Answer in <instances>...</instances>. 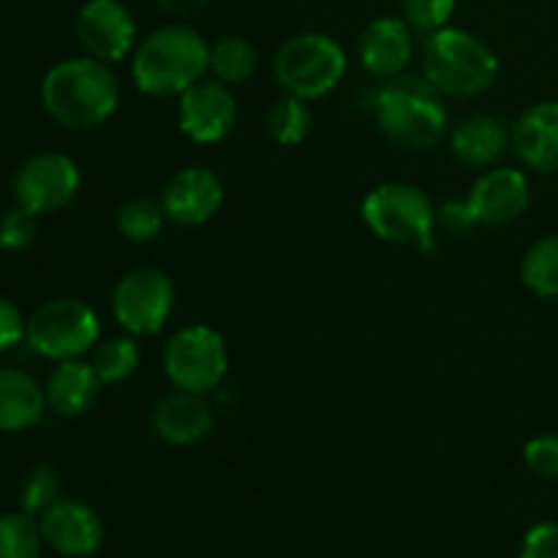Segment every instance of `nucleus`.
Segmentation results:
<instances>
[{
    "label": "nucleus",
    "instance_id": "1",
    "mask_svg": "<svg viewBox=\"0 0 558 558\" xmlns=\"http://www.w3.org/2000/svg\"><path fill=\"white\" fill-rule=\"evenodd\" d=\"M118 76L90 54L60 60L41 80L44 109L63 129H96L118 109Z\"/></svg>",
    "mask_w": 558,
    "mask_h": 558
},
{
    "label": "nucleus",
    "instance_id": "2",
    "mask_svg": "<svg viewBox=\"0 0 558 558\" xmlns=\"http://www.w3.org/2000/svg\"><path fill=\"white\" fill-rule=\"evenodd\" d=\"M210 71V44L191 25H163L134 49L131 76L147 96H180Z\"/></svg>",
    "mask_w": 558,
    "mask_h": 558
},
{
    "label": "nucleus",
    "instance_id": "3",
    "mask_svg": "<svg viewBox=\"0 0 558 558\" xmlns=\"http://www.w3.org/2000/svg\"><path fill=\"white\" fill-rule=\"evenodd\" d=\"M381 134L403 150H430L447 134L441 93L420 74H398L374 93Z\"/></svg>",
    "mask_w": 558,
    "mask_h": 558
},
{
    "label": "nucleus",
    "instance_id": "4",
    "mask_svg": "<svg viewBox=\"0 0 558 558\" xmlns=\"http://www.w3.org/2000/svg\"><path fill=\"white\" fill-rule=\"evenodd\" d=\"M499 74L494 49L463 27H441L425 36L423 76L452 98H474L488 90Z\"/></svg>",
    "mask_w": 558,
    "mask_h": 558
},
{
    "label": "nucleus",
    "instance_id": "5",
    "mask_svg": "<svg viewBox=\"0 0 558 558\" xmlns=\"http://www.w3.org/2000/svg\"><path fill=\"white\" fill-rule=\"evenodd\" d=\"M363 221L385 243L414 245L423 254H434L436 251L434 202L417 185H376L363 202Z\"/></svg>",
    "mask_w": 558,
    "mask_h": 558
},
{
    "label": "nucleus",
    "instance_id": "6",
    "mask_svg": "<svg viewBox=\"0 0 558 558\" xmlns=\"http://www.w3.org/2000/svg\"><path fill=\"white\" fill-rule=\"evenodd\" d=\"M278 85L303 101L327 96L336 90L347 74V54L336 38L325 33H300L281 44L272 60Z\"/></svg>",
    "mask_w": 558,
    "mask_h": 558
},
{
    "label": "nucleus",
    "instance_id": "7",
    "mask_svg": "<svg viewBox=\"0 0 558 558\" xmlns=\"http://www.w3.org/2000/svg\"><path fill=\"white\" fill-rule=\"evenodd\" d=\"M98 341V316L76 298H54L38 305L25 325L27 349L60 363L82 357Z\"/></svg>",
    "mask_w": 558,
    "mask_h": 558
},
{
    "label": "nucleus",
    "instance_id": "8",
    "mask_svg": "<svg viewBox=\"0 0 558 558\" xmlns=\"http://www.w3.org/2000/svg\"><path fill=\"white\" fill-rule=\"evenodd\" d=\"M227 368V343L207 325L183 327L163 347V371L178 390L205 396L221 385Z\"/></svg>",
    "mask_w": 558,
    "mask_h": 558
},
{
    "label": "nucleus",
    "instance_id": "9",
    "mask_svg": "<svg viewBox=\"0 0 558 558\" xmlns=\"http://www.w3.org/2000/svg\"><path fill=\"white\" fill-rule=\"evenodd\" d=\"M174 308L172 278L158 267L125 272L112 292V314L131 336H156Z\"/></svg>",
    "mask_w": 558,
    "mask_h": 558
},
{
    "label": "nucleus",
    "instance_id": "10",
    "mask_svg": "<svg viewBox=\"0 0 558 558\" xmlns=\"http://www.w3.org/2000/svg\"><path fill=\"white\" fill-rule=\"evenodd\" d=\"M80 191V169L63 153H36L14 174V202L33 216L58 213Z\"/></svg>",
    "mask_w": 558,
    "mask_h": 558
},
{
    "label": "nucleus",
    "instance_id": "11",
    "mask_svg": "<svg viewBox=\"0 0 558 558\" xmlns=\"http://www.w3.org/2000/svg\"><path fill=\"white\" fill-rule=\"evenodd\" d=\"M38 529H41L44 545L65 558L96 556L107 539L101 515L85 501L65 499V496H60L38 515Z\"/></svg>",
    "mask_w": 558,
    "mask_h": 558
},
{
    "label": "nucleus",
    "instance_id": "12",
    "mask_svg": "<svg viewBox=\"0 0 558 558\" xmlns=\"http://www.w3.org/2000/svg\"><path fill=\"white\" fill-rule=\"evenodd\" d=\"M76 38L90 58L118 63L134 49L136 22L120 0H87L74 22Z\"/></svg>",
    "mask_w": 558,
    "mask_h": 558
},
{
    "label": "nucleus",
    "instance_id": "13",
    "mask_svg": "<svg viewBox=\"0 0 558 558\" xmlns=\"http://www.w3.org/2000/svg\"><path fill=\"white\" fill-rule=\"evenodd\" d=\"M238 120V101L229 85L213 80H199L189 90L180 93L178 123L189 140L199 145L221 142Z\"/></svg>",
    "mask_w": 558,
    "mask_h": 558
},
{
    "label": "nucleus",
    "instance_id": "14",
    "mask_svg": "<svg viewBox=\"0 0 558 558\" xmlns=\"http://www.w3.org/2000/svg\"><path fill=\"white\" fill-rule=\"evenodd\" d=\"M529 191L526 174L518 169H488L469 191L466 207L472 213L474 223L485 227H505V223L518 221L529 210Z\"/></svg>",
    "mask_w": 558,
    "mask_h": 558
},
{
    "label": "nucleus",
    "instance_id": "15",
    "mask_svg": "<svg viewBox=\"0 0 558 558\" xmlns=\"http://www.w3.org/2000/svg\"><path fill=\"white\" fill-rule=\"evenodd\" d=\"M223 205V185L216 172L205 167H185L174 174L161 194L167 221L178 227H199L210 221Z\"/></svg>",
    "mask_w": 558,
    "mask_h": 558
},
{
    "label": "nucleus",
    "instance_id": "16",
    "mask_svg": "<svg viewBox=\"0 0 558 558\" xmlns=\"http://www.w3.org/2000/svg\"><path fill=\"white\" fill-rule=\"evenodd\" d=\"M510 145L526 167L558 172V101L532 104L518 114L510 129Z\"/></svg>",
    "mask_w": 558,
    "mask_h": 558
},
{
    "label": "nucleus",
    "instance_id": "17",
    "mask_svg": "<svg viewBox=\"0 0 558 558\" xmlns=\"http://www.w3.org/2000/svg\"><path fill=\"white\" fill-rule=\"evenodd\" d=\"M412 27L403 22V16H379L371 22L360 36V63L368 74L379 80H392L403 74L412 63L414 44Z\"/></svg>",
    "mask_w": 558,
    "mask_h": 558
},
{
    "label": "nucleus",
    "instance_id": "18",
    "mask_svg": "<svg viewBox=\"0 0 558 558\" xmlns=\"http://www.w3.org/2000/svg\"><path fill=\"white\" fill-rule=\"evenodd\" d=\"M150 423L158 439H163L167 445L185 447L196 445L210 434L213 412L205 398L196 392L174 390L153 407Z\"/></svg>",
    "mask_w": 558,
    "mask_h": 558
},
{
    "label": "nucleus",
    "instance_id": "19",
    "mask_svg": "<svg viewBox=\"0 0 558 558\" xmlns=\"http://www.w3.org/2000/svg\"><path fill=\"white\" fill-rule=\"evenodd\" d=\"M101 392V379L93 371L90 363L74 357L60 360L47 376L44 396H47V409H52L60 417H82L93 409Z\"/></svg>",
    "mask_w": 558,
    "mask_h": 558
},
{
    "label": "nucleus",
    "instance_id": "20",
    "mask_svg": "<svg viewBox=\"0 0 558 558\" xmlns=\"http://www.w3.org/2000/svg\"><path fill=\"white\" fill-rule=\"evenodd\" d=\"M510 147V129L494 114H466L450 134V150L466 167H494Z\"/></svg>",
    "mask_w": 558,
    "mask_h": 558
},
{
    "label": "nucleus",
    "instance_id": "21",
    "mask_svg": "<svg viewBox=\"0 0 558 558\" xmlns=\"http://www.w3.org/2000/svg\"><path fill=\"white\" fill-rule=\"evenodd\" d=\"M47 412L44 387L27 371L0 368V434H22Z\"/></svg>",
    "mask_w": 558,
    "mask_h": 558
},
{
    "label": "nucleus",
    "instance_id": "22",
    "mask_svg": "<svg viewBox=\"0 0 558 558\" xmlns=\"http://www.w3.org/2000/svg\"><path fill=\"white\" fill-rule=\"evenodd\" d=\"M521 278L529 292L537 298H558V234H545L526 251Z\"/></svg>",
    "mask_w": 558,
    "mask_h": 558
},
{
    "label": "nucleus",
    "instance_id": "23",
    "mask_svg": "<svg viewBox=\"0 0 558 558\" xmlns=\"http://www.w3.org/2000/svg\"><path fill=\"white\" fill-rule=\"evenodd\" d=\"M256 71V49L243 36H223L210 44V74L223 85H240Z\"/></svg>",
    "mask_w": 558,
    "mask_h": 558
},
{
    "label": "nucleus",
    "instance_id": "24",
    "mask_svg": "<svg viewBox=\"0 0 558 558\" xmlns=\"http://www.w3.org/2000/svg\"><path fill=\"white\" fill-rule=\"evenodd\" d=\"M90 365L98 379H101V385H118V381L134 376V371L140 368V347H136L134 338L114 336L109 341L98 343Z\"/></svg>",
    "mask_w": 558,
    "mask_h": 558
},
{
    "label": "nucleus",
    "instance_id": "25",
    "mask_svg": "<svg viewBox=\"0 0 558 558\" xmlns=\"http://www.w3.org/2000/svg\"><path fill=\"white\" fill-rule=\"evenodd\" d=\"M265 125L267 134L272 136V142H278L281 147H294L308 136L311 109L305 107L303 98L283 96L267 109Z\"/></svg>",
    "mask_w": 558,
    "mask_h": 558
},
{
    "label": "nucleus",
    "instance_id": "26",
    "mask_svg": "<svg viewBox=\"0 0 558 558\" xmlns=\"http://www.w3.org/2000/svg\"><path fill=\"white\" fill-rule=\"evenodd\" d=\"M41 545L36 515L22 510L0 515V558H41Z\"/></svg>",
    "mask_w": 558,
    "mask_h": 558
},
{
    "label": "nucleus",
    "instance_id": "27",
    "mask_svg": "<svg viewBox=\"0 0 558 558\" xmlns=\"http://www.w3.org/2000/svg\"><path fill=\"white\" fill-rule=\"evenodd\" d=\"M163 223H167V213L161 202L147 199V196L125 202L118 210V232L131 243H150L161 234Z\"/></svg>",
    "mask_w": 558,
    "mask_h": 558
},
{
    "label": "nucleus",
    "instance_id": "28",
    "mask_svg": "<svg viewBox=\"0 0 558 558\" xmlns=\"http://www.w3.org/2000/svg\"><path fill=\"white\" fill-rule=\"evenodd\" d=\"M60 499V477L52 466L38 463L27 469L20 483V510L27 515H41L49 505Z\"/></svg>",
    "mask_w": 558,
    "mask_h": 558
},
{
    "label": "nucleus",
    "instance_id": "29",
    "mask_svg": "<svg viewBox=\"0 0 558 558\" xmlns=\"http://www.w3.org/2000/svg\"><path fill=\"white\" fill-rule=\"evenodd\" d=\"M458 0H401L403 22L420 36L441 31L450 22Z\"/></svg>",
    "mask_w": 558,
    "mask_h": 558
},
{
    "label": "nucleus",
    "instance_id": "30",
    "mask_svg": "<svg viewBox=\"0 0 558 558\" xmlns=\"http://www.w3.org/2000/svg\"><path fill=\"white\" fill-rule=\"evenodd\" d=\"M36 240V216L25 207H11L0 216V248L3 251H25Z\"/></svg>",
    "mask_w": 558,
    "mask_h": 558
},
{
    "label": "nucleus",
    "instance_id": "31",
    "mask_svg": "<svg viewBox=\"0 0 558 558\" xmlns=\"http://www.w3.org/2000/svg\"><path fill=\"white\" fill-rule=\"evenodd\" d=\"M523 461L534 474L545 480H558V436L545 434L523 447Z\"/></svg>",
    "mask_w": 558,
    "mask_h": 558
},
{
    "label": "nucleus",
    "instance_id": "32",
    "mask_svg": "<svg viewBox=\"0 0 558 558\" xmlns=\"http://www.w3.org/2000/svg\"><path fill=\"white\" fill-rule=\"evenodd\" d=\"M518 558H558V523L545 521L529 529Z\"/></svg>",
    "mask_w": 558,
    "mask_h": 558
},
{
    "label": "nucleus",
    "instance_id": "33",
    "mask_svg": "<svg viewBox=\"0 0 558 558\" xmlns=\"http://www.w3.org/2000/svg\"><path fill=\"white\" fill-rule=\"evenodd\" d=\"M25 325L27 319L22 316V311L0 294V354L11 352L25 341Z\"/></svg>",
    "mask_w": 558,
    "mask_h": 558
},
{
    "label": "nucleus",
    "instance_id": "34",
    "mask_svg": "<svg viewBox=\"0 0 558 558\" xmlns=\"http://www.w3.org/2000/svg\"><path fill=\"white\" fill-rule=\"evenodd\" d=\"M436 221L447 229V232H469L472 227H477L469 213L466 202H445V205L436 210Z\"/></svg>",
    "mask_w": 558,
    "mask_h": 558
},
{
    "label": "nucleus",
    "instance_id": "35",
    "mask_svg": "<svg viewBox=\"0 0 558 558\" xmlns=\"http://www.w3.org/2000/svg\"><path fill=\"white\" fill-rule=\"evenodd\" d=\"M207 3H210V0H158V5H161L169 16H191L196 14V11L205 9Z\"/></svg>",
    "mask_w": 558,
    "mask_h": 558
}]
</instances>
